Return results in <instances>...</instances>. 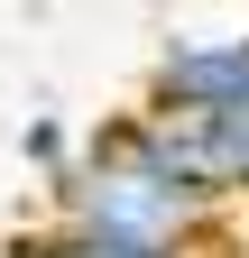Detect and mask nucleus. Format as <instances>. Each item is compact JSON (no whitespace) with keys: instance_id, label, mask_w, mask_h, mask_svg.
Here are the masks:
<instances>
[{"instance_id":"obj_3","label":"nucleus","mask_w":249,"mask_h":258,"mask_svg":"<svg viewBox=\"0 0 249 258\" xmlns=\"http://www.w3.org/2000/svg\"><path fill=\"white\" fill-rule=\"evenodd\" d=\"M175 148H184V166L203 175V194H212V203L249 194V102H240V111H203V120H175Z\"/></svg>"},{"instance_id":"obj_5","label":"nucleus","mask_w":249,"mask_h":258,"mask_svg":"<svg viewBox=\"0 0 249 258\" xmlns=\"http://www.w3.org/2000/svg\"><path fill=\"white\" fill-rule=\"evenodd\" d=\"M28 258H148V249H120V240H92V231H74V221H46V231L28 240Z\"/></svg>"},{"instance_id":"obj_2","label":"nucleus","mask_w":249,"mask_h":258,"mask_svg":"<svg viewBox=\"0 0 249 258\" xmlns=\"http://www.w3.org/2000/svg\"><path fill=\"white\" fill-rule=\"evenodd\" d=\"M249 102V28L240 37H175L148 74V111L166 120H203V111H240Z\"/></svg>"},{"instance_id":"obj_1","label":"nucleus","mask_w":249,"mask_h":258,"mask_svg":"<svg viewBox=\"0 0 249 258\" xmlns=\"http://www.w3.org/2000/svg\"><path fill=\"white\" fill-rule=\"evenodd\" d=\"M55 221L120 240V249H148V258H194V240L212 231V194L184 166L175 120L139 102L74 148V166L55 175Z\"/></svg>"},{"instance_id":"obj_4","label":"nucleus","mask_w":249,"mask_h":258,"mask_svg":"<svg viewBox=\"0 0 249 258\" xmlns=\"http://www.w3.org/2000/svg\"><path fill=\"white\" fill-rule=\"evenodd\" d=\"M74 148H83V139H74V129L55 120V111H28V129H19V157H28V166H37L46 184H55V175L74 166Z\"/></svg>"}]
</instances>
